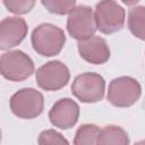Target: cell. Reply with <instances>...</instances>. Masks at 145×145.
I'll return each instance as SVG.
<instances>
[{
	"mask_svg": "<svg viewBox=\"0 0 145 145\" xmlns=\"http://www.w3.org/2000/svg\"><path fill=\"white\" fill-rule=\"evenodd\" d=\"M33 49L43 57H53L60 53L65 43V32L50 23H43L36 26L31 35Z\"/></svg>",
	"mask_w": 145,
	"mask_h": 145,
	"instance_id": "cell-1",
	"label": "cell"
},
{
	"mask_svg": "<svg viewBox=\"0 0 145 145\" xmlns=\"http://www.w3.org/2000/svg\"><path fill=\"white\" fill-rule=\"evenodd\" d=\"M11 112L20 119H34L43 112L44 99L35 88L25 87L14 93L9 101Z\"/></svg>",
	"mask_w": 145,
	"mask_h": 145,
	"instance_id": "cell-2",
	"label": "cell"
},
{
	"mask_svg": "<svg viewBox=\"0 0 145 145\" xmlns=\"http://www.w3.org/2000/svg\"><path fill=\"white\" fill-rule=\"evenodd\" d=\"M0 72L10 82H22L34 72V62L20 50L8 51L1 54Z\"/></svg>",
	"mask_w": 145,
	"mask_h": 145,
	"instance_id": "cell-3",
	"label": "cell"
},
{
	"mask_svg": "<svg viewBox=\"0 0 145 145\" xmlns=\"http://www.w3.org/2000/svg\"><path fill=\"white\" fill-rule=\"evenodd\" d=\"M142 94V86L137 79L121 76L112 79L108 88V101L118 108H127L137 102Z\"/></svg>",
	"mask_w": 145,
	"mask_h": 145,
	"instance_id": "cell-4",
	"label": "cell"
},
{
	"mask_svg": "<svg viewBox=\"0 0 145 145\" xmlns=\"http://www.w3.org/2000/svg\"><path fill=\"white\" fill-rule=\"evenodd\" d=\"M96 28L103 34H112L123 27L126 12L122 6L113 0H103L96 3L94 12Z\"/></svg>",
	"mask_w": 145,
	"mask_h": 145,
	"instance_id": "cell-5",
	"label": "cell"
},
{
	"mask_svg": "<svg viewBox=\"0 0 145 145\" xmlns=\"http://www.w3.org/2000/svg\"><path fill=\"white\" fill-rule=\"evenodd\" d=\"M105 91L104 78L96 72H83L75 77L71 93L80 102L95 103L103 99Z\"/></svg>",
	"mask_w": 145,
	"mask_h": 145,
	"instance_id": "cell-6",
	"label": "cell"
},
{
	"mask_svg": "<svg viewBox=\"0 0 145 145\" xmlns=\"http://www.w3.org/2000/svg\"><path fill=\"white\" fill-rule=\"evenodd\" d=\"M35 78L40 88L44 91H59L68 84L70 72L63 62L51 60L36 70Z\"/></svg>",
	"mask_w": 145,
	"mask_h": 145,
	"instance_id": "cell-7",
	"label": "cell"
},
{
	"mask_svg": "<svg viewBox=\"0 0 145 145\" xmlns=\"http://www.w3.org/2000/svg\"><path fill=\"white\" fill-rule=\"evenodd\" d=\"M94 12L91 7L85 5L77 6L67 18V31L69 35L78 41L94 36L96 32Z\"/></svg>",
	"mask_w": 145,
	"mask_h": 145,
	"instance_id": "cell-8",
	"label": "cell"
},
{
	"mask_svg": "<svg viewBox=\"0 0 145 145\" xmlns=\"http://www.w3.org/2000/svg\"><path fill=\"white\" fill-rule=\"evenodd\" d=\"M79 118V105L69 97L58 100L49 111L50 122L60 129H69Z\"/></svg>",
	"mask_w": 145,
	"mask_h": 145,
	"instance_id": "cell-9",
	"label": "cell"
},
{
	"mask_svg": "<svg viewBox=\"0 0 145 145\" xmlns=\"http://www.w3.org/2000/svg\"><path fill=\"white\" fill-rule=\"evenodd\" d=\"M28 26L20 17H6L0 23V49L8 50L18 45L27 35Z\"/></svg>",
	"mask_w": 145,
	"mask_h": 145,
	"instance_id": "cell-10",
	"label": "cell"
},
{
	"mask_svg": "<svg viewBox=\"0 0 145 145\" xmlns=\"http://www.w3.org/2000/svg\"><path fill=\"white\" fill-rule=\"evenodd\" d=\"M77 48L80 57L89 63L102 65L105 63L110 58V48L106 41L96 35L83 41H78Z\"/></svg>",
	"mask_w": 145,
	"mask_h": 145,
	"instance_id": "cell-11",
	"label": "cell"
},
{
	"mask_svg": "<svg viewBox=\"0 0 145 145\" xmlns=\"http://www.w3.org/2000/svg\"><path fill=\"white\" fill-rule=\"evenodd\" d=\"M96 145H129V137L121 127L109 125L100 130Z\"/></svg>",
	"mask_w": 145,
	"mask_h": 145,
	"instance_id": "cell-12",
	"label": "cell"
},
{
	"mask_svg": "<svg viewBox=\"0 0 145 145\" xmlns=\"http://www.w3.org/2000/svg\"><path fill=\"white\" fill-rule=\"evenodd\" d=\"M128 28L134 36L145 41V6H136L129 10Z\"/></svg>",
	"mask_w": 145,
	"mask_h": 145,
	"instance_id": "cell-13",
	"label": "cell"
},
{
	"mask_svg": "<svg viewBox=\"0 0 145 145\" xmlns=\"http://www.w3.org/2000/svg\"><path fill=\"white\" fill-rule=\"evenodd\" d=\"M99 134L100 128L96 125L84 123L75 134L74 145H96Z\"/></svg>",
	"mask_w": 145,
	"mask_h": 145,
	"instance_id": "cell-14",
	"label": "cell"
},
{
	"mask_svg": "<svg viewBox=\"0 0 145 145\" xmlns=\"http://www.w3.org/2000/svg\"><path fill=\"white\" fill-rule=\"evenodd\" d=\"M45 9H48L49 12L51 14H57V15H66L70 14L77 6L76 1L70 0V1H57V0H42L41 2Z\"/></svg>",
	"mask_w": 145,
	"mask_h": 145,
	"instance_id": "cell-15",
	"label": "cell"
},
{
	"mask_svg": "<svg viewBox=\"0 0 145 145\" xmlns=\"http://www.w3.org/2000/svg\"><path fill=\"white\" fill-rule=\"evenodd\" d=\"M39 145H69V142L62 134L54 129L43 130L37 138Z\"/></svg>",
	"mask_w": 145,
	"mask_h": 145,
	"instance_id": "cell-16",
	"label": "cell"
},
{
	"mask_svg": "<svg viewBox=\"0 0 145 145\" xmlns=\"http://www.w3.org/2000/svg\"><path fill=\"white\" fill-rule=\"evenodd\" d=\"M2 3L9 11L17 15L27 14L35 5V2L32 0H3Z\"/></svg>",
	"mask_w": 145,
	"mask_h": 145,
	"instance_id": "cell-17",
	"label": "cell"
},
{
	"mask_svg": "<svg viewBox=\"0 0 145 145\" xmlns=\"http://www.w3.org/2000/svg\"><path fill=\"white\" fill-rule=\"evenodd\" d=\"M134 145H145V139H144V140H139V142L135 143Z\"/></svg>",
	"mask_w": 145,
	"mask_h": 145,
	"instance_id": "cell-18",
	"label": "cell"
}]
</instances>
